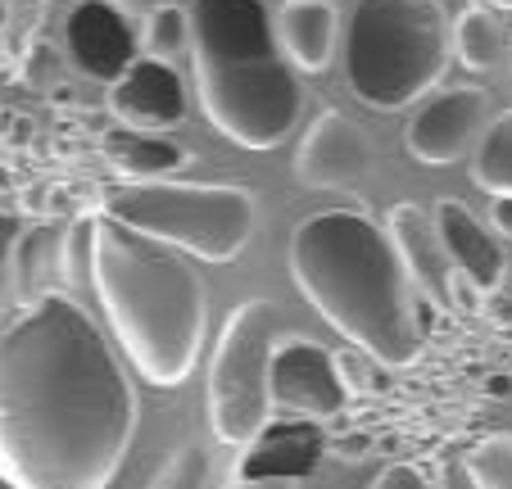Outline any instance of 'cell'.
Segmentation results:
<instances>
[{
    "instance_id": "6da1fadb",
    "label": "cell",
    "mask_w": 512,
    "mask_h": 489,
    "mask_svg": "<svg viewBox=\"0 0 512 489\" xmlns=\"http://www.w3.org/2000/svg\"><path fill=\"white\" fill-rule=\"evenodd\" d=\"M136 417L123 363L68 290L0 326V485L109 489Z\"/></svg>"
},
{
    "instance_id": "7a4b0ae2",
    "label": "cell",
    "mask_w": 512,
    "mask_h": 489,
    "mask_svg": "<svg viewBox=\"0 0 512 489\" xmlns=\"http://www.w3.org/2000/svg\"><path fill=\"white\" fill-rule=\"evenodd\" d=\"M290 277L349 345L386 367H408L431 336V304L417 295L390 231L363 209L304 218L290 236Z\"/></svg>"
},
{
    "instance_id": "3957f363",
    "label": "cell",
    "mask_w": 512,
    "mask_h": 489,
    "mask_svg": "<svg viewBox=\"0 0 512 489\" xmlns=\"http://www.w3.org/2000/svg\"><path fill=\"white\" fill-rule=\"evenodd\" d=\"M87 272L109 331L141 381L173 390L195 372L204 345V281L182 250L141 236L105 209L87 213Z\"/></svg>"
},
{
    "instance_id": "277c9868",
    "label": "cell",
    "mask_w": 512,
    "mask_h": 489,
    "mask_svg": "<svg viewBox=\"0 0 512 489\" xmlns=\"http://www.w3.org/2000/svg\"><path fill=\"white\" fill-rule=\"evenodd\" d=\"M191 77L200 114L232 145L272 150L300 123L304 91L268 0H195Z\"/></svg>"
},
{
    "instance_id": "5b68a950",
    "label": "cell",
    "mask_w": 512,
    "mask_h": 489,
    "mask_svg": "<svg viewBox=\"0 0 512 489\" xmlns=\"http://www.w3.org/2000/svg\"><path fill=\"white\" fill-rule=\"evenodd\" d=\"M449 19L440 0H354L340 37L345 82L372 109H408L449 64Z\"/></svg>"
},
{
    "instance_id": "8992f818",
    "label": "cell",
    "mask_w": 512,
    "mask_h": 489,
    "mask_svg": "<svg viewBox=\"0 0 512 489\" xmlns=\"http://www.w3.org/2000/svg\"><path fill=\"white\" fill-rule=\"evenodd\" d=\"M100 209L141 236H155L204 263H232L259 227L254 195L245 186L223 182H177V177L136 182V177H123V182H109L100 191Z\"/></svg>"
},
{
    "instance_id": "52a82bcc",
    "label": "cell",
    "mask_w": 512,
    "mask_h": 489,
    "mask_svg": "<svg viewBox=\"0 0 512 489\" xmlns=\"http://www.w3.org/2000/svg\"><path fill=\"white\" fill-rule=\"evenodd\" d=\"M286 313L272 299H245L227 313L209 358V426L227 449H245L272 422V354L286 340Z\"/></svg>"
},
{
    "instance_id": "ba28073f",
    "label": "cell",
    "mask_w": 512,
    "mask_h": 489,
    "mask_svg": "<svg viewBox=\"0 0 512 489\" xmlns=\"http://www.w3.org/2000/svg\"><path fill=\"white\" fill-rule=\"evenodd\" d=\"M327 431L313 417H272L241 449L232 489H300L327 467Z\"/></svg>"
},
{
    "instance_id": "9c48e42d",
    "label": "cell",
    "mask_w": 512,
    "mask_h": 489,
    "mask_svg": "<svg viewBox=\"0 0 512 489\" xmlns=\"http://www.w3.org/2000/svg\"><path fill=\"white\" fill-rule=\"evenodd\" d=\"M272 408L313 422L340 417L349 408V381L340 372V358L318 340L286 336L272 354Z\"/></svg>"
},
{
    "instance_id": "30bf717a",
    "label": "cell",
    "mask_w": 512,
    "mask_h": 489,
    "mask_svg": "<svg viewBox=\"0 0 512 489\" xmlns=\"http://www.w3.org/2000/svg\"><path fill=\"white\" fill-rule=\"evenodd\" d=\"M485 127H490V96L481 87H449L417 105L404 141L417 163L445 168V163H458L463 154L476 150Z\"/></svg>"
},
{
    "instance_id": "8fae6325",
    "label": "cell",
    "mask_w": 512,
    "mask_h": 489,
    "mask_svg": "<svg viewBox=\"0 0 512 489\" xmlns=\"http://www.w3.org/2000/svg\"><path fill=\"white\" fill-rule=\"evenodd\" d=\"M368 173H372L368 132H363L354 118L336 114V109L313 118L300 141V154H295V177H300V186H313V191H345V186H358Z\"/></svg>"
},
{
    "instance_id": "7c38bea8",
    "label": "cell",
    "mask_w": 512,
    "mask_h": 489,
    "mask_svg": "<svg viewBox=\"0 0 512 489\" xmlns=\"http://www.w3.org/2000/svg\"><path fill=\"white\" fill-rule=\"evenodd\" d=\"M386 231H390V240H395V250H399V259H404L413 286L422 290L431 304L454 313L463 272H458L454 259H449L445 240H440V227H435V213L422 209V204H413V200H404L390 209Z\"/></svg>"
},
{
    "instance_id": "4fadbf2b",
    "label": "cell",
    "mask_w": 512,
    "mask_h": 489,
    "mask_svg": "<svg viewBox=\"0 0 512 489\" xmlns=\"http://www.w3.org/2000/svg\"><path fill=\"white\" fill-rule=\"evenodd\" d=\"M64 46L82 73L96 77V82H109V87L141 59L132 19L123 10H114L109 0H82L78 10L68 14Z\"/></svg>"
},
{
    "instance_id": "5bb4252c",
    "label": "cell",
    "mask_w": 512,
    "mask_h": 489,
    "mask_svg": "<svg viewBox=\"0 0 512 489\" xmlns=\"http://www.w3.org/2000/svg\"><path fill=\"white\" fill-rule=\"evenodd\" d=\"M109 114L127 132H173L186 118V82L164 59H136L114 87H109Z\"/></svg>"
},
{
    "instance_id": "9a60e30c",
    "label": "cell",
    "mask_w": 512,
    "mask_h": 489,
    "mask_svg": "<svg viewBox=\"0 0 512 489\" xmlns=\"http://www.w3.org/2000/svg\"><path fill=\"white\" fill-rule=\"evenodd\" d=\"M431 213H435V227H440V240H445L454 268L463 272L476 290L499 286L503 272H508V254H503L499 240L472 218V209H467L463 200H440Z\"/></svg>"
},
{
    "instance_id": "2e32d148",
    "label": "cell",
    "mask_w": 512,
    "mask_h": 489,
    "mask_svg": "<svg viewBox=\"0 0 512 489\" xmlns=\"http://www.w3.org/2000/svg\"><path fill=\"white\" fill-rule=\"evenodd\" d=\"M68 236H73V227L55 218L23 227L19 250H14V290H19V304H37V299L64 290V281L73 277V268H68Z\"/></svg>"
},
{
    "instance_id": "e0dca14e",
    "label": "cell",
    "mask_w": 512,
    "mask_h": 489,
    "mask_svg": "<svg viewBox=\"0 0 512 489\" xmlns=\"http://www.w3.org/2000/svg\"><path fill=\"white\" fill-rule=\"evenodd\" d=\"M277 41L290 68L300 73H327L340 46V14L327 0H281Z\"/></svg>"
},
{
    "instance_id": "ac0fdd59",
    "label": "cell",
    "mask_w": 512,
    "mask_h": 489,
    "mask_svg": "<svg viewBox=\"0 0 512 489\" xmlns=\"http://www.w3.org/2000/svg\"><path fill=\"white\" fill-rule=\"evenodd\" d=\"M105 159L114 163L118 173L150 182V177H173L186 163V150L164 132H109L105 136Z\"/></svg>"
},
{
    "instance_id": "d6986e66",
    "label": "cell",
    "mask_w": 512,
    "mask_h": 489,
    "mask_svg": "<svg viewBox=\"0 0 512 489\" xmlns=\"http://www.w3.org/2000/svg\"><path fill=\"white\" fill-rule=\"evenodd\" d=\"M449 50H454V59L463 68H472V73L494 68L503 55L499 19H494L490 10H481V5H463V10L449 19Z\"/></svg>"
},
{
    "instance_id": "ffe728a7",
    "label": "cell",
    "mask_w": 512,
    "mask_h": 489,
    "mask_svg": "<svg viewBox=\"0 0 512 489\" xmlns=\"http://www.w3.org/2000/svg\"><path fill=\"white\" fill-rule=\"evenodd\" d=\"M472 182L490 195H512V109L490 118L472 150Z\"/></svg>"
},
{
    "instance_id": "44dd1931",
    "label": "cell",
    "mask_w": 512,
    "mask_h": 489,
    "mask_svg": "<svg viewBox=\"0 0 512 489\" xmlns=\"http://www.w3.org/2000/svg\"><path fill=\"white\" fill-rule=\"evenodd\" d=\"M141 55L164 59V64L191 55V10H182L177 0H159L141 19Z\"/></svg>"
},
{
    "instance_id": "7402d4cb",
    "label": "cell",
    "mask_w": 512,
    "mask_h": 489,
    "mask_svg": "<svg viewBox=\"0 0 512 489\" xmlns=\"http://www.w3.org/2000/svg\"><path fill=\"white\" fill-rule=\"evenodd\" d=\"M463 471L472 489H512V431L476 440L463 458Z\"/></svg>"
},
{
    "instance_id": "603a6c76",
    "label": "cell",
    "mask_w": 512,
    "mask_h": 489,
    "mask_svg": "<svg viewBox=\"0 0 512 489\" xmlns=\"http://www.w3.org/2000/svg\"><path fill=\"white\" fill-rule=\"evenodd\" d=\"M213 471H209V458H204L200 444H186L177 458H168V467L155 476L150 489H209Z\"/></svg>"
},
{
    "instance_id": "cb8c5ba5",
    "label": "cell",
    "mask_w": 512,
    "mask_h": 489,
    "mask_svg": "<svg viewBox=\"0 0 512 489\" xmlns=\"http://www.w3.org/2000/svg\"><path fill=\"white\" fill-rule=\"evenodd\" d=\"M372 480H377V471H372L368 462L336 458V453H331L327 467H322L313 480H304L300 489H372Z\"/></svg>"
},
{
    "instance_id": "d4e9b609",
    "label": "cell",
    "mask_w": 512,
    "mask_h": 489,
    "mask_svg": "<svg viewBox=\"0 0 512 489\" xmlns=\"http://www.w3.org/2000/svg\"><path fill=\"white\" fill-rule=\"evenodd\" d=\"M19 236H23V218L0 209V322H5L10 304L19 299V290H14V250H19Z\"/></svg>"
},
{
    "instance_id": "484cf974",
    "label": "cell",
    "mask_w": 512,
    "mask_h": 489,
    "mask_svg": "<svg viewBox=\"0 0 512 489\" xmlns=\"http://www.w3.org/2000/svg\"><path fill=\"white\" fill-rule=\"evenodd\" d=\"M372 489H431V485H426V476L413 462H386V467H377Z\"/></svg>"
},
{
    "instance_id": "4316f807",
    "label": "cell",
    "mask_w": 512,
    "mask_h": 489,
    "mask_svg": "<svg viewBox=\"0 0 512 489\" xmlns=\"http://www.w3.org/2000/svg\"><path fill=\"white\" fill-rule=\"evenodd\" d=\"M490 222H494V231H499V236L512 240V195H494V200H490Z\"/></svg>"
},
{
    "instance_id": "83f0119b",
    "label": "cell",
    "mask_w": 512,
    "mask_h": 489,
    "mask_svg": "<svg viewBox=\"0 0 512 489\" xmlns=\"http://www.w3.org/2000/svg\"><path fill=\"white\" fill-rule=\"evenodd\" d=\"M109 5H114V10H123L127 19H145V14L155 10L159 0H109Z\"/></svg>"
},
{
    "instance_id": "f1b7e54d",
    "label": "cell",
    "mask_w": 512,
    "mask_h": 489,
    "mask_svg": "<svg viewBox=\"0 0 512 489\" xmlns=\"http://www.w3.org/2000/svg\"><path fill=\"white\" fill-rule=\"evenodd\" d=\"M494 10H512V0H490Z\"/></svg>"
},
{
    "instance_id": "f546056e",
    "label": "cell",
    "mask_w": 512,
    "mask_h": 489,
    "mask_svg": "<svg viewBox=\"0 0 512 489\" xmlns=\"http://www.w3.org/2000/svg\"><path fill=\"white\" fill-rule=\"evenodd\" d=\"M0 28H5V5H0Z\"/></svg>"
}]
</instances>
